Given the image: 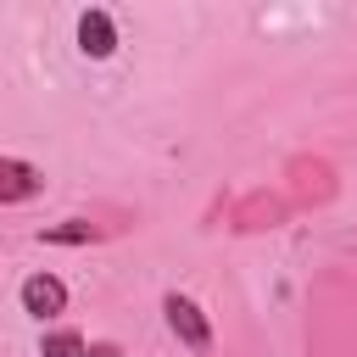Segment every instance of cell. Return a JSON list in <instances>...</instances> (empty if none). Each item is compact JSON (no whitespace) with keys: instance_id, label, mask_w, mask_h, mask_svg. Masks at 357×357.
Returning <instances> with one entry per match:
<instances>
[{"instance_id":"obj_1","label":"cell","mask_w":357,"mask_h":357,"mask_svg":"<svg viewBox=\"0 0 357 357\" xmlns=\"http://www.w3.org/2000/svg\"><path fill=\"white\" fill-rule=\"evenodd\" d=\"M162 312H167V329L178 335V346H190L195 357H201V351H212V318H206L190 296L167 290V296H162Z\"/></svg>"},{"instance_id":"obj_2","label":"cell","mask_w":357,"mask_h":357,"mask_svg":"<svg viewBox=\"0 0 357 357\" xmlns=\"http://www.w3.org/2000/svg\"><path fill=\"white\" fill-rule=\"evenodd\" d=\"M17 301H22V312H28V318L50 324L56 312H67V284H61L56 273H28V279H22V290H17Z\"/></svg>"},{"instance_id":"obj_3","label":"cell","mask_w":357,"mask_h":357,"mask_svg":"<svg viewBox=\"0 0 357 357\" xmlns=\"http://www.w3.org/2000/svg\"><path fill=\"white\" fill-rule=\"evenodd\" d=\"M78 50H84L89 61H106V56L117 50V22H112V11H100V6L78 11Z\"/></svg>"},{"instance_id":"obj_4","label":"cell","mask_w":357,"mask_h":357,"mask_svg":"<svg viewBox=\"0 0 357 357\" xmlns=\"http://www.w3.org/2000/svg\"><path fill=\"white\" fill-rule=\"evenodd\" d=\"M39 190H45V178H39L33 162L0 156V206H17V201H28V195H39Z\"/></svg>"},{"instance_id":"obj_5","label":"cell","mask_w":357,"mask_h":357,"mask_svg":"<svg viewBox=\"0 0 357 357\" xmlns=\"http://www.w3.org/2000/svg\"><path fill=\"white\" fill-rule=\"evenodd\" d=\"M89 240H95V223H84V218H61V223L39 229V245H89Z\"/></svg>"},{"instance_id":"obj_6","label":"cell","mask_w":357,"mask_h":357,"mask_svg":"<svg viewBox=\"0 0 357 357\" xmlns=\"http://www.w3.org/2000/svg\"><path fill=\"white\" fill-rule=\"evenodd\" d=\"M39 357H84V335L78 329H50L39 340Z\"/></svg>"},{"instance_id":"obj_7","label":"cell","mask_w":357,"mask_h":357,"mask_svg":"<svg viewBox=\"0 0 357 357\" xmlns=\"http://www.w3.org/2000/svg\"><path fill=\"white\" fill-rule=\"evenodd\" d=\"M84 357H123V346H117V340H89Z\"/></svg>"}]
</instances>
